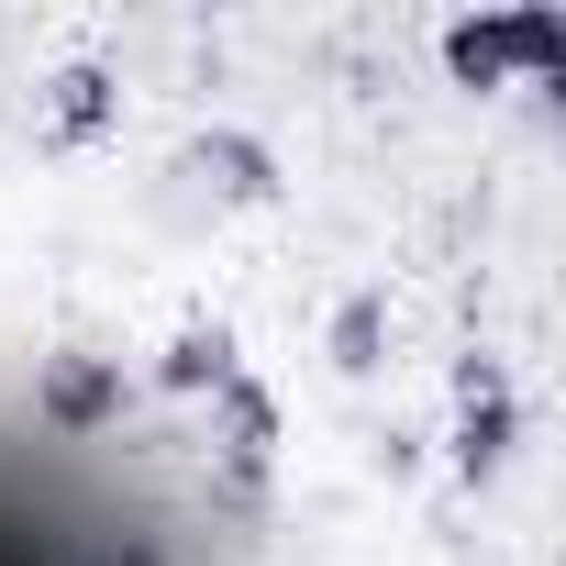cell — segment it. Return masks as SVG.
Wrapping results in <instances>:
<instances>
[{"label":"cell","mask_w":566,"mask_h":566,"mask_svg":"<svg viewBox=\"0 0 566 566\" xmlns=\"http://www.w3.org/2000/svg\"><path fill=\"white\" fill-rule=\"evenodd\" d=\"M511 444H522V389H511V367H500V356H455V478L489 489V478L511 467Z\"/></svg>","instance_id":"1"},{"label":"cell","mask_w":566,"mask_h":566,"mask_svg":"<svg viewBox=\"0 0 566 566\" xmlns=\"http://www.w3.org/2000/svg\"><path fill=\"white\" fill-rule=\"evenodd\" d=\"M555 45H566V23H555V12H500V23H444V67H455L467 90H500V78H533V67H555Z\"/></svg>","instance_id":"2"},{"label":"cell","mask_w":566,"mask_h":566,"mask_svg":"<svg viewBox=\"0 0 566 566\" xmlns=\"http://www.w3.org/2000/svg\"><path fill=\"white\" fill-rule=\"evenodd\" d=\"M34 411H45L56 433H101V422H123V367H112V356H56V367L34 378Z\"/></svg>","instance_id":"3"},{"label":"cell","mask_w":566,"mask_h":566,"mask_svg":"<svg viewBox=\"0 0 566 566\" xmlns=\"http://www.w3.org/2000/svg\"><path fill=\"white\" fill-rule=\"evenodd\" d=\"M123 123V78L112 67H56L45 78V145H101Z\"/></svg>","instance_id":"4"},{"label":"cell","mask_w":566,"mask_h":566,"mask_svg":"<svg viewBox=\"0 0 566 566\" xmlns=\"http://www.w3.org/2000/svg\"><path fill=\"white\" fill-rule=\"evenodd\" d=\"M189 178H211V189L244 200V211L277 200V167H266V145H244V134H200V145H189Z\"/></svg>","instance_id":"5"},{"label":"cell","mask_w":566,"mask_h":566,"mask_svg":"<svg viewBox=\"0 0 566 566\" xmlns=\"http://www.w3.org/2000/svg\"><path fill=\"white\" fill-rule=\"evenodd\" d=\"M156 378H167V389H178V400H200V389H211V400H222V389H233V378H244V367H233V334H222V323H189V334H178V345H167V367H156Z\"/></svg>","instance_id":"6"},{"label":"cell","mask_w":566,"mask_h":566,"mask_svg":"<svg viewBox=\"0 0 566 566\" xmlns=\"http://www.w3.org/2000/svg\"><path fill=\"white\" fill-rule=\"evenodd\" d=\"M266 444H277V400H266L255 378H233V389H222V455H233V478H255Z\"/></svg>","instance_id":"7"},{"label":"cell","mask_w":566,"mask_h":566,"mask_svg":"<svg viewBox=\"0 0 566 566\" xmlns=\"http://www.w3.org/2000/svg\"><path fill=\"white\" fill-rule=\"evenodd\" d=\"M334 367H345V378H378V367H389V301H378V290H356V301L334 312Z\"/></svg>","instance_id":"8"}]
</instances>
